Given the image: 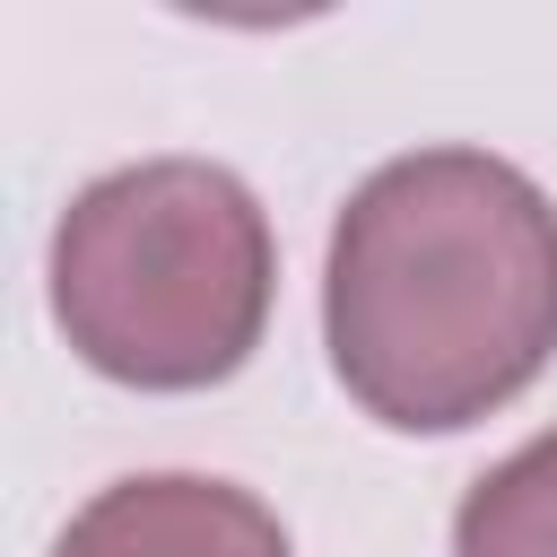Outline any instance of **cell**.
I'll return each mask as SVG.
<instances>
[{"label":"cell","mask_w":557,"mask_h":557,"mask_svg":"<svg viewBox=\"0 0 557 557\" xmlns=\"http://www.w3.org/2000/svg\"><path fill=\"white\" fill-rule=\"evenodd\" d=\"M322 339L392 435H461L522 400L557 348V209L487 148L374 165L322 261Z\"/></svg>","instance_id":"1"},{"label":"cell","mask_w":557,"mask_h":557,"mask_svg":"<svg viewBox=\"0 0 557 557\" xmlns=\"http://www.w3.org/2000/svg\"><path fill=\"white\" fill-rule=\"evenodd\" d=\"M278 296V244L244 174L209 157H139L96 174L52 226V322L131 392L226 383Z\"/></svg>","instance_id":"2"},{"label":"cell","mask_w":557,"mask_h":557,"mask_svg":"<svg viewBox=\"0 0 557 557\" xmlns=\"http://www.w3.org/2000/svg\"><path fill=\"white\" fill-rule=\"evenodd\" d=\"M52 557H296V540L235 479L139 470V479L96 487L52 540Z\"/></svg>","instance_id":"3"},{"label":"cell","mask_w":557,"mask_h":557,"mask_svg":"<svg viewBox=\"0 0 557 557\" xmlns=\"http://www.w3.org/2000/svg\"><path fill=\"white\" fill-rule=\"evenodd\" d=\"M453 557H557V426L470 479L453 513Z\"/></svg>","instance_id":"4"}]
</instances>
